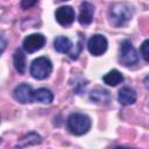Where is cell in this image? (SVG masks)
<instances>
[{"mask_svg": "<svg viewBox=\"0 0 149 149\" xmlns=\"http://www.w3.org/2000/svg\"><path fill=\"white\" fill-rule=\"evenodd\" d=\"M68 128L74 135L86 134L91 128V119L83 113H72L68 118Z\"/></svg>", "mask_w": 149, "mask_h": 149, "instance_id": "cell-1", "label": "cell"}, {"mask_svg": "<svg viewBox=\"0 0 149 149\" xmlns=\"http://www.w3.org/2000/svg\"><path fill=\"white\" fill-rule=\"evenodd\" d=\"M133 16V10L127 3H115L111 7L109 17L114 26H125Z\"/></svg>", "mask_w": 149, "mask_h": 149, "instance_id": "cell-2", "label": "cell"}, {"mask_svg": "<svg viewBox=\"0 0 149 149\" xmlns=\"http://www.w3.org/2000/svg\"><path fill=\"white\" fill-rule=\"evenodd\" d=\"M52 71V64L48 57H37L30 65V74L38 80L45 79Z\"/></svg>", "mask_w": 149, "mask_h": 149, "instance_id": "cell-3", "label": "cell"}, {"mask_svg": "<svg viewBox=\"0 0 149 149\" xmlns=\"http://www.w3.org/2000/svg\"><path fill=\"white\" fill-rule=\"evenodd\" d=\"M139 61L137 54L135 48L133 47L132 42L129 40H125L121 43V49H120V62L126 65V66H132L135 65Z\"/></svg>", "mask_w": 149, "mask_h": 149, "instance_id": "cell-4", "label": "cell"}, {"mask_svg": "<svg viewBox=\"0 0 149 149\" xmlns=\"http://www.w3.org/2000/svg\"><path fill=\"white\" fill-rule=\"evenodd\" d=\"M107 45H108V43H107L106 37L100 34L93 35L87 42V49H88L90 54L93 56L102 55L107 50Z\"/></svg>", "mask_w": 149, "mask_h": 149, "instance_id": "cell-5", "label": "cell"}, {"mask_svg": "<svg viewBox=\"0 0 149 149\" xmlns=\"http://www.w3.org/2000/svg\"><path fill=\"white\" fill-rule=\"evenodd\" d=\"M44 44H45V37L42 34H31L23 40L22 47L24 51H27L28 54H31L40 50Z\"/></svg>", "mask_w": 149, "mask_h": 149, "instance_id": "cell-6", "label": "cell"}, {"mask_svg": "<svg viewBox=\"0 0 149 149\" xmlns=\"http://www.w3.org/2000/svg\"><path fill=\"white\" fill-rule=\"evenodd\" d=\"M33 88L30 85L28 84H20L14 88L13 92V97L16 101L21 102V104H28L34 101L33 100Z\"/></svg>", "mask_w": 149, "mask_h": 149, "instance_id": "cell-7", "label": "cell"}, {"mask_svg": "<svg viewBox=\"0 0 149 149\" xmlns=\"http://www.w3.org/2000/svg\"><path fill=\"white\" fill-rule=\"evenodd\" d=\"M56 20L61 26H70L74 21V10L70 6H62L56 10Z\"/></svg>", "mask_w": 149, "mask_h": 149, "instance_id": "cell-8", "label": "cell"}, {"mask_svg": "<svg viewBox=\"0 0 149 149\" xmlns=\"http://www.w3.org/2000/svg\"><path fill=\"white\" fill-rule=\"evenodd\" d=\"M93 13H94V7L90 2L85 1L80 5V12H79V17L78 21L81 26H87L92 22L93 19Z\"/></svg>", "mask_w": 149, "mask_h": 149, "instance_id": "cell-9", "label": "cell"}, {"mask_svg": "<svg viewBox=\"0 0 149 149\" xmlns=\"http://www.w3.org/2000/svg\"><path fill=\"white\" fill-rule=\"evenodd\" d=\"M118 100L123 106L132 105V104H134L136 101V92L130 87H122L119 91Z\"/></svg>", "mask_w": 149, "mask_h": 149, "instance_id": "cell-10", "label": "cell"}, {"mask_svg": "<svg viewBox=\"0 0 149 149\" xmlns=\"http://www.w3.org/2000/svg\"><path fill=\"white\" fill-rule=\"evenodd\" d=\"M33 100L42 104H50L54 100V94L50 90L41 87L33 92Z\"/></svg>", "mask_w": 149, "mask_h": 149, "instance_id": "cell-11", "label": "cell"}, {"mask_svg": "<svg viewBox=\"0 0 149 149\" xmlns=\"http://www.w3.org/2000/svg\"><path fill=\"white\" fill-rule=\"evenodd\" d=\"M90 99L97 104H108L111 101V94L104 88H95L90 93Z\"/></svg>", "mask_w": 149, "mask_h": 149, "instance_id": "cell-12", "label": "cell"}, {"mask_svg": "<svg viewBox=\"0 0 149 149\" xmlns=\"http://www.w3.org/2000/svg\"><path fill=\"white\" fill-rule=\"evenodd\" d=\"M54 48L56 51L62 52V54H66L69 52V50L72 48V43L71 41L65 37V36H57L54 41Z\"/></svg>", "mask_w": 149, "mask_h": 149, "instance_id": "cell-13", "label": "cell"}, {"mask_svg": "<svg viewBox=\"0 0 149 149\" xmlns=\"http://www.w3.org/2000/svg\"><path fill=\"white\" fill-rule=\"evenodd\" d=\"M102 80L105 84H107L109 86H116L118 84H120L123 80V76L118 70H112L102 77Z\"/></svg>", "mask_w": 149, "mask_h": 149, "instance_id": "cell-14", "label": "cell"}, {"mask_svg": "<svg viewBox=\"0 0 149 149\" xmlns=\"http://www.w3.org/2000/svg\"><path fill=\"white\" fill-rule=\"evenodd\" d=\"M42 142V137L36 134V133H29L27 135H24L22 139L19 140L17 142V147L22 148V147H27V146H35Z\"/></svg>", "mask_w": 149, "mask_h": 149, "instance_id": "cell-15", "label": "cell"}, {"mask_svg": "<svg viewBox=\"0 0 149 149\" xmlns=\"http://www.w3.org/2000/svg\"><path fill=\"white\" fill-rule=\"evenodd\" d=\"M13 63H14V66H15L16 71L19 73L23 74L24 71H26V56H24V54L21 50H16L14 52Z\"/></svg>", "mask_w": 149, "mask_h": 149, "instance_id": "cell-16", "label": "cell"}, {"mask_svg": "<svg viewBox=\"0 0 149 149\" xmlns=\"http://www.w3.org/2000/svg\"><path fill=\"white\" fill-rule=\"evenodd\" d=\"M141 55L146 62H149V38L141 44Z\"/></svg>", "mask_w": 149, "mask_h": 149, "instance_id": "cell-17", "label": "cell"}, {"mask_svg": "<svg viewBox=\"0 0 149 149\" xmlns=\"http://www.w3.org/2000/svg\"><path fill=\"white\" fill-rule=\"evenodd\" d=\"M36 2H37V0H21L20 6L22 9H29V8L34 7L36 5Z\"/></svg>", "mask_w": 149, "mask_h": 149, "instance_id": "cell-18", "label": "cell"}, {"mask_svg": "<svg viewBox=\"0 0 149 149\" xmlns=\"http://www.w3.org/2000/svg\"><path fill=\"white\" fill-rule=\"evenodd\" d=\"M143 83H144V86H146L147 88H149V76H147V77L144 78Z\"/></svg>", "mask_w": 149, "mask_h": 149, "instance_id": "cell-19", "label": "cell"}, {"mask_svg": "<svg viewBox=\"0 0 149 149\" xmlns=\"http://www.w3.org/2000/svg\"><path fill=\"white\" fill-rule=\"evenodd\" d=\"M1 41H2V44H1V51H3V49H5V37H3V36H1Z\"/></svg>", "mask_w": 149, "mask_h": 149, "instance_id": "cell-20", "label": "cell"}]
</instances>
